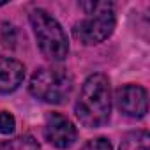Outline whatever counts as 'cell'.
Returning <instances> with one entry per match:
<instances>
[{
    "mask_svg": "<svg viewBox=\"0 0 150 150\" xmlns=\"http://www.w3.org/2000/svg\"><path fill=\"white\" fill-rule=\"evenodd\" d=\"M74 111L85 127H101L108 122L111 113V97L110 80L104 74L97 72L87 78Z\"/></svg>",
    "mask_w": 150,
    "mask_h": 150,
    "instance_id": "6da1fadb",
    "label": "cell"
},
{
    "mask_svg": "<svg viewBox=\"0 0 150 150\" xmlns=\"http://www.w3.org/2000/svg\"><path fill=\"white\" fill-rule=\"evenodd\" d=\"M16 127L14 117L9 111H0V132L2 134H11Z\"/></svg>",
    "mask_w": 150,
    "mask_h": 150,
    "instance_id": "30bf717a",
    "label": "cell"
},
{
    "mask_svg": "<svg viewBox=\"0 0 150 150\" xmlns=\"http://www.w3.org/2000/svg\"><path fill=\"white\" fill-rule=\"evenodd\" d=\"M81 150H113V146L106 138H96V139L87 141Z\"/></svg>",
    "mask_w": 150,
    "mask_h": 150,
    "instance_id": "8fae6325",
    "label": "cell"
},
{
    "mask_svg": "<svg viewBox=\"0 0 150 150\" xmlns=\"http://www.w3.org/2000/svg\"><path fill=\"white\" fill-rule=\"evenodd\" d=\"M72 92V78L65 69L42 67L30 78V94L44 103L62 104Z\"/></svg>",
    "mask_w": 150,
    "mask_h": 150,
    "instance_id": "277c9868",
    "label": "cell"
},
{
    "mask_svg": "<svg viewBox=\"0 0 150 150\" xmlns=\"http://www.w3.org/2000/svg\"><path fill=\"white\" fill-rule=\"evenodd\" d=\"M0 150H41L37 139L30 134H21L13 139L0 141Z\"/></svg>",
    "mask_w": 150,
    "mask_h": 150,
    "instance_id": "9c48e42d",
    "label": "cell"
},
{
    "mask_svg": "<svg viewBox=\"0 0 150 150\" xmlns=\"http://www.w3.org/2000/svg\"><path fill=\"white\" fill-rule=\"evenodd\" d=\"M87 18L74 25L72 34L80 42L92 46L108 39L115 28L113 4L110 2H83L81 4Z\"/></svg>",
    "mask_w": 150,
    "mask_h": 150,
    "instance_id": "7a4b0ae2",
    "label": "cell"
},
{
    "mask_svg": "<svg viewBox=\"0 0 150 150\" xmlns=\"http://www.w3.org/2000/svg\"><path fill=\"white\" fill-rule=\"evenodd\" d=\"M120 150H150V136L146 131L127 132L120 143Z\"/></svg>",
    "mask_w": 150,
    "mask_h": 150,
    "instance_id": "ba28073f",
    "label": "cell"
},
{
    "mask_svg": "<svg viewBox=\"0 0 150 150\" xmlns=\"http://www.w3.org/2000/svg\"><path fill=\"white\" fill-rule=\"evenodd\" d=\"M44 138L57 148H69L78 139V131L67 117L60 113H48L44 122Z\"/></svg>",
    "mask_w": 150,
    "mask_h": 150,
    "instance_id": "5b68a950",
    "label": "cell"
},
{
    "mask_svg": "<svg viewBox=\"0 0 150 150\" xmlns=\"http://www.w3.org/2000/svg\"><path fill=\"white\" fill-rule=\"evenodd\" d=\"M30 23L44 57L50 60H64L69 53V41L62 25L42 9L32 11Z\"/></svg>",
    "mask_w": 150,
    "mask_h": 150,
    "instance_id": "3957f363",
    "label": "cell"
},
{
    "mask_svg": "<svg viewBox=\"0 0 150 150\" xmlns=\"http://www.w3.org/2000/svg\"><path fill=\"white\" fill-rule=\"evenodd\" d=\"M25 78V67L21 62L7 57H0V94L16 90Z\"/></svg>",
    "mask_w": 150,
    "mask_h": 150,
    "instance_id": "52a82bcc",
    "label": "cell"
},
{
    "mask_svg": "<svg viewBox=\"0 0 150 150\" xmlns=\"http://www.w3.org/2000/svg\"><path fill=\"white\" fill-rule=\"evenodd\" d=\"M117 104L122 113L132 118H141L148 111L146 90L139 85H125L117 90Z\"/></svg>",
    "mask_w": 150,
    "mask_h": 150,
    "instance_id": "8992f818",
    "label": "cell"
},
{
    "mask_svg": "<svg viewBox=\"0 0 150 150\" xmlns=\"http://www.w3.org/2000/svg\"><path fill=\"white\" fill-rule=\"evenodd\" d=\"M0 6H6V2H0Z\"/></svg>",
    "mask_w": 150,
    "mask_h": 150,
    "instance_id": "7c38bea8",
    "label": "cell"
}]
</instances>
